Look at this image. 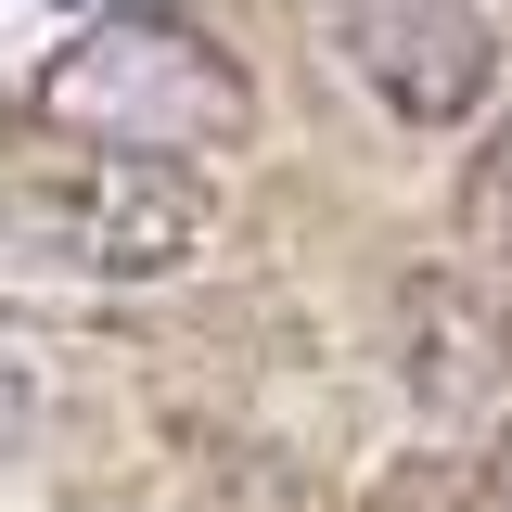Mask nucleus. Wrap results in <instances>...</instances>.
Here are the masks:
<instances>
[{
    "instance_id": "5",
    "label": "nucleus",
    "mask_w": 512,
    "mask_h": 512,
    "mask_svg": "<svg viewBox=\"0 0 512 512\" xmlns=\"http://www.w3.org/2000/svg\"><path fill=\"white\" fill-rule=\"evenodd\" d=\"M461 244L512 256V116H487V141L461 154Z\"/></svg>"
},
{
    "instance_id": "1",
    "label": "nucleus",
    "mask_w": 512,
    "mask_h": 512,
    "mask_svg": "<svg viewBox=\"0 0 512 512\" xmlns=\"http://www.w3.org/2000/svg\"><path fill=\"white\" fill-rule=\"evenodd\" d=\"M39 116L116 154H231L256 128V77L180 13H103L39 77Z\"/></svg>"
},
{
    "instance_id": "7",
    "label": "nucleus",
    "mask_w": 512,
    "mask_h": 512,
    "mask_svg": "<svg viewBox=\"0 0 512 512\" xmlns=\"http://www.w3.org/2000/svg\"><path fill=\"white\" fill-rule=\"evenodd\" d=\"M487 500L512 512V423H500V448H487Z\"/></svg>"
},
{
    "instance_id": "6",
    "label": "nucleus",
    "mask_w": 512,
    "mask_h": 512,
    "mask_svg": "<svg viewBox=\"0 0 512 512\" xmlns=\"http://www.w3.org/2000/svg\"><path fill=\"white\" fill-rule=\"evenodd\" d=\"M39 436V359H26V333H0V461Z\"/></svg>"
},
{
    "instance_id": "3",
    "label": "nucleus",
    "mask_w": 512,
    "mask_h": 512,
    "mask_svg": "<svg viewBox=\"0 0 512 512\" xmlns=\"http://www.w3.org/2000/svg\"><path fill=\"white\" fill-rule=\"evenodd\" d=\"M333 39L397 128H461L500 90V26L474 0H333Z\"/></svg>"
},
{
    "instance_id": "4",
    "label": "nucleus",
    "mask_w": 512,
    "mask_h": 512,
    "mask_svg": "<svg viewBox=\"0 0 512 512\" xmlns=\"http://www.w3.org/2000/svg\"><path fill=\"white\" fill-rule=\"evenodd\" d=\"M487 359H500V320L474 308L461 282H410V308H397V372L423 384L436 410H461V397H487Z\"/></svg>"
},
{
    "instance_id": "2",
    "label": "nucleus",
    "mask_w": 512,
    "mask_h": 512,
    "mask_svg": "<svg viewBox=\"0 0 512 512\" xmlns=\"http://www.w3.org/2000/svg\"><path fill=\"white\" fill-rule=\"evenodd\" d=\"M26 218H39V244L77 282H167V269L205 256L218 192H205L192 154H116V141H90V154H64L52 180L26 192Z\"/></svg>"
}]
</instances>
